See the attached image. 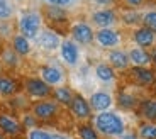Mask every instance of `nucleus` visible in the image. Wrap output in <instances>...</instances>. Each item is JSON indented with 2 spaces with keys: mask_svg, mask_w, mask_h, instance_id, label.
Instances as JSON below:
<instances>
[{
  "mask_svg": "<svg viewBox=\"0 0 156 139\" xmlns=\"http://www.w3.org/2000/svg\"><path fill=\"white\" fill-rule=\"evenodd\" d=\"M107 59H109V65L112 66L114 70H119V71H126V70L131 66V61H129V56H127V51L121 49V48L110 49L109 54H107Z\"/></svg>",
  "mask_w": 156,
  "mask_h": 139,
  "instance_id": "15",
  "label": "nucleus"
},
{
  "mask_svg": "<svg viewBox=\"0 0 156 139\" xmlns=\"http://www.w3.org/2000/svg\"><path fill=\"white\" fill-rule=\"evenodd\" d=\"M34 41H36V44H37L41 49L48 51V53H55V51H58L59 46H61L63 37L56 31H53V29H46V27H43V31L39 32L37 37H36Z\"/></svg>",
  "mask_w": 156,
  "mask_h": 139,
  "instance_id": "7",
  "label": "nucleus"
},
{
  "mask_svg": "<svg viewBox=\"0 0 156 139\" xmlns=\"http://www.w3.org/2000/svg\"><path fill=\"white\" fill-rule=\"evenodd\" d=\"M129 61L133 66H148L151 63V54H149L148 49L139 46H133L131 49L127 51Z\"/></svg>",
  "mask_w": 156,
  "mask_h": 139,
  "instance_id": "16",
  "label": "nucleus"
},
{
  "mask_svg": "<svg viewBox=\"0 0 156 139\" xmlns=\"http://www.w3.org/2000/svg\"><path fill=\"white\" fill-rule=\"evenodd\" d=\"M139 139H156V122H144L137 129Z\"/></svg>",
  "mask_w": 156,
  "mask_h": 139,
  "instance_id": "27",
  "label": "nucleus"
},
{
  "mask_svg": "<svg viewBox=\"0 0 156 139\" xmlns=\"http://www.w3.org/2000/svg\"><path fill=\"white\" fill-rule=\"evenodd\" d=\"M94 127L102 136L119 137L126 131V122L117 112L105 110V112H97V116L94 117Z\"/></svg>",
  "mask_w": 156,
  "mask_h": 139,
  "instance_id": "1",
  "label": "nucleus"
},
{
  "mask_svg": "<svg viewBox=\"0 0 156 139\" xmlns=\"http://www.w3.org/2000/svg\"><path fill=\"white\" fill-rule=\"evenodd\" d=\"M39 78L43 81H46L49 87H61L66 80L65 77V71H63L59 66L56 65H46V66H41L39 70Z\"/></svg>",
  "mask_w": 156,
  "mask_h": 139,
  "instance_id": "8",
  "label": "nucleus"
},
{
  "mask_svg": "<svg viewBox=\"0 0 156 139\" xmlns=\"http://www.w3.org/2000/svg\"><path fill=\"white\" fill-rule=\"evenodd\" d=\"M117 104H119L121 109H124V110H133V109L137 107L136 97H134L133 93H129V92H121L119 93V97H117Z\"/></svg>",
  "mask_w": 156,
  "mask_h": 139,
  "instance_id": "25",
  "label": "nucleus"
},
{
  "mask_svg": "<svg viewBox=\"0 0 156 139\" xmlns=\"http://www.w3.org/2000/svg\"><path fill=\"white\" fill-rule=\"evenodd\" d=\"M0 139H5V136H4V132L0 131Z\"/></svg>",
  "mask_w": 156,
  "mask_h": 139,
  "instance_id": "39",
  "label": "nucleus"
},
{
  "mask_svg": "<svg viewBox=\"0 0 156 139\" xmlns=\"http://www.w3.org/2000/svg\"><path fill=\"white\" fill-rule=\"evenodd\" d=\"M117 0H90V4H94L97 9H112L115 7Z\"/></svg>",
  "mask_w": 156,
  "mask_h": 139,
  "instance_id": "34",
  "label": "nucleus"
},
{
  "mask_svg": "<svg viewBox=\"0 0 156 139\" xmlns=\"http://www.w3.org/2000/svg\"><path fill=\"white\" fill-rule=\"evenodd\" d=\"M141 26L151 29L153 32H156V5L154 7H146L141 12Z\"/></svg>",
  "mask_w": 156,
  "mask_h": 139,
  "instance_id": "22",
  "label": "nucleus"
},
{
  "mask_svg": "<svg viewBox=\"0 0 156 139\" xmlns=\"http://www.w3.org/2000/svg\"><path fill=\"white\" fill-rule=\"evenodd\" d=\"M94 43L102 49H115L121 48L122 44V34L117 31L115 27H105V29H97L95 31V39Z\"/></svg>",
  "mask_w": 156,
  "mask_h": 139,
  "instance_id": "4",
  "label": "nucleus"
},
{
  "mask_svg": "<svg viewBox=\"0 0 156 139\" xmlns=\"http://www.w3.org/2000/svg\"><path fill=\"white\" fill-rule=\"evenodd\" d=\"M119 139H139V136H137L136 132H133V131H124L121 136H119Z\"/></svg>",
  "mask_w": 156,
  "mask_h": 139,
  "instance_id": "36",
  "label": "nucleus"
},
{
  "mask_svg": "<svg viewBox=\"0 0 156 139\" xmlns=\"http://www.w3.org/2000/svg\"><path fill=\"white\" fill-rule=\"evenodd\" d=\"M19 58L20 56L14 51V48H7V49H4V53H2V59H4V63L9 66H17Z\"/></svg>",
  "mask_w": 156,
  "mask_h": 139,
  "instance_id": "30",
  "label": "nucleus"
},
{
  "mask_svg": "<svg viewBox=\"0 0 156 139\" xmlns=\"http://www.w3.org/2000/svg\"><path fill=\"white\" fill-rule=\"evenodd\" d=\"M70 32H71V39L75 43H78L80 46L94 44V39H95L94 26L90 22H87V20H75L70 27Z\"/></svg>",
  "mask_w": 156,
  "mask_h": 139,
  "instance_id": "5",
  "label": "nucleus"
},
{
  "mask_svg": "<svg viewBox=\"0 0 156 139\" xmlns=\"http://www.w3.org/2000/svg\"><path fill=\"white\" fill-rule=\"evenodd\" d=\"M17 92V83L9 77H0V95L10 97Z\"/></svg>",
  "mask_w": 156,
  "mask_h": 139,
  "instance_id": "26",
  "label": "nucleus"
},
{
  "mask_svg": "<svg viewBox=\"0 0 156 139\" xmlns=\"http://www.w3.org/2000/svg\"><path fill=\"white\" fill-rule=\"evenodd\" d=\"M149 54H151V63H153V65H156V46H154V48H151Z\"/></svg>",
  "mask_w": 156,
  "mask_h": 139,
  "instance_id": "38",
  "label": "nucleus"
},
{
  "mask_svg": "<svg viewBox=\"0 0 156 139\" xmlns=\"http://www.w3.org/2000/svg\"><path fill=\"white\" fill-rule=\"evenodd\" d=\"M90 24L97 29H105V27H115L121 22L119 12L115 9H95L90 12Z\"/></svg>",
  "mask_w": 156,
  "mask_h": 139,
  "instance_id": "3",
  "label": "nucleus"
},
{
  "mask_svg": "<svg viewBox=\"0 0 156 139\" xmlns=\"http://www.w3.org/2000/svg\"><path fill=\"white\" fill-rule=\"evenodd\" d=\"M70 112L73 114L75 119L78 120H87L90 119V116H92V107H90V102L87 100L83 95H78V93H75L73 95V100L70 102Z\"/></svg>",
  "mask_w": 156,
  "mask_h": 139,
  "instance_id": "11",
  "label": "nucleus"
},
{
  "mask_svg": "<svg viewBox=\"0 0 156 139\" xmlns=\"http://www.w3.org/2000/svg\"><path fill=\"white\" fill-rule=\"evenodd\" d=\"M119 19L126 26H141V10L139 9H124V10L119 12Z\"/></svg>",
  "mask_w": 156,
  "mask_h": 139,
  "instance_id": "20",
  "label": "nucleus"
},
{
  "mask_svg": "<svg viewBox=\"0 0 156 139\" xmlns=\"http://www.w3.org/2000/svg\"><path fill=\"white\" fill-rule=\"evenodd\" d=\"M16 17V7L12 0H0V22H9Z\"/></svg>",
  "mask_w": 156,
  "mask_h": 139,
  "instance_id": "23",
  "label": "nucleus"
},
{
  "mask_svg": "<svg viewBox=\"0 0 156 139\" xmlns=\"http://www.w3.org/2000/svg\"><path fill=\"white\" fill-rule=\"evenodd\" d=\"M90 107L95 112H105L110 110L114 105V97L109 90H95L92 95H90Z\"/></svg>",
  "mask_w": 156,
  "mask_h": 139,
  "instance_id": "10",
  "label": "nucleus"
},
{
  "mask_svg": "<svg viewBox=\"0 0 156 139\" xmlns=\"http://www.w3.org/2000/svg\"><path fill=\"white\" fill-rule=\"evenodd\" d=\"M78 136H80V139H100L97 129H95L94 126H80Z\"/></svg>",
  "mask_w": 156,
  "mask_h": 139,
  "instance_id": "31",
  "label": "nucleus"
},
{
  "mask_svg": "<svg viewBox=\"0 0 156 139\" xmlns=\"http://www.w3.org/2000/svg\"><path fill=\"white\" fill-rule=\"evenodd\" d=\"M46 16L53 20H66L68 10L59 7H53V5H46Z\"/></svg>",
  "mask_w": 156,
  "mask_h": 139,
  "instance_id": "29",
  "label": "nucleus"
},
{
  "mask_svg": "<svg viewBox=\"0 0 156 139\" xmlns=\"http://www.w3.org/2000/svg\"><path fill=\"white\" fill-rule=\"evenodd\" d=\"M46 5H53V7H59L65 10H73L82 4V0H43Z\"/></svg>",
  "mask_w": 156,
  "mask_h": 139,
  "instance_id": "28",
  "label": "nucleus"
},
{
  "mask_svg": "<svg viewBox=\"0 0 156 139\" xmlns=\"http://www.w3.org/2000/svg\"><path fill=\"white\" fill-rule=\"evenodd\" d=\"M137 109L148 122H156V98H146L137 105Z\"/></svg>",
  "mask_w": 156,
  "mask_h": 139,
  "instance_id": "21",
  "label": "nucleus"
},
{
  "mask_svg": "<svg viewBox=\"0 0 156 139\" xmlns=\"http://www.w3.org/2000/svg\"><path fill=\"white\" fill-rule=\"evenodd\" d=\"M0 131L4 134L16 136L20 132V122L16 117L7 116V114H0Z\"/></svg>",
  "mask_w": 156,
  "mask_h": 139,
  "instance_id": "19",
  "label": "nucleus"
},
{
  "mask_svg": "<svg viewBox=\"0 0 156 139\" xmlns=\"http://www.w3.org/2000/svg\"><path fill=\"white\" fill-rule=\"evenodd\" d=\"M133 43L139 48H144V49H149V48L156 46V32H153L151 29L144 26H139L133 31Z\"/></svg>",
  "mask_w": 156,
  "mask_h": 139,
  "instance_id": "13",
  "label": "nucleus"
},
{
  "mask_svg": "<svg viewBox=\"0 0 156 139\" xmlns=\"http://www.w3.org/2000/svg\"><path fill=\"white\" fill-rule=\"evenodd\" d=\"M51 139H71V137H70V136H66V134H59V132H55Z\"/></svg>",
  "mask_w": 156,
  "mask_h": 139,
  "instance_id": "37",
  "label": "nucleus"
},
{
  "mask_svg": "<svg viewBox=\"0 0 156 139\" xmlns=\"http://www.w3.org/2000/svg\"><path fill=\"white\" fill-rule=\"evenodd\" d=\"M22 124L26 126V127H29V129L36 127V117H34V114H32V116H24Z\"/></svg>",
  "mask_w": 156,
  "mask_h": 139,
  "instance_id": "35",
  "label": "nucleus"
},
{
  "mask_svg": "<svg viewBox=\"0 0 156 139\" xmlns=\"http://www.w3.org/2000/svg\"><path fill=\"white\" fill-rule=\"evenodd\" d=\"M95 77L104 85H114L115 83V71L109 63H97L95 65Z\"/></svg>",
  "mask_w": 156,
  "mask_h": 139,
  "instance_id": "17",
  "label": "nucleus"
},
{
  "mask_svg": "<svg viewBox=\"0 0 156 139\" xmlns=\"http://www.w3.org/2000/svg\"><path fill=\"white\" fill-rule=\"evenodd\" d=\"M12 41V48H14V51H16L19 56H27V54H31V49H32V44H31V39H27L26 36L22 34H14L10 37Z\"/></svg>",
  "mask_w": 156,
  "mask_h": 139,
  "instance_id": "18",
  "label": "nucleus"
},
{
  "mask_svg": "<svg viewBox=\"0 0 156 139\" xmlns=\"http://www.w3.org/2000/svg\"><path fill=\"white\" fill-rule=\"evenodd\" d=\"M53 95H55V100L58 102V104H63V105H70V102L73 100V95L75 93L71 92L68 87H56L55 90H53Z\"/></svg>",
  "mask_w": 156,
  "mask_h": 139,
  "instance_id": "24",
  "label": "nucleus"
},
{
  "mask_svg": "<svg viewBox=\"0 0 156 139\" xmlns=\"http://www.w3.org/2000/svg\"><path fill=\"white\" fill-rule=\"evenodd\" d=\"M53 132L46 131V129H39V127H32L27 132V139H51Z\"/></svg>",
  "mask_w": 156,
  "mask_h": 139,
  "instance_id": "32",
  "label": "nucleus"
},
{
  "mask_svg": "<svg viewBox=\"0 0 156 139\" xmlns=\"http://www.w3.org/2000/svg\"><path fill=\"white\" fill-rule=\"evenodd\" d=\"M59 110V105L56 100H48V98H43V100H37L34 105H32V114H34L36 119L41 120H49L51 117H55Z\"/></svg>",
  "mask_w": 156,
  "mask_h": 139,
  "instance_id": "9",
  "label": "nucleus"
},
{
  "mask_svg": "<svg viewBox=\"0 0 156 139\" xmlns=\"http://www.w3.org/2000/svg\"><path fill=\"white\" fill-rule=\"evenodd\" d=\"M24 87H26L27 95L32 97V98H37V100L48 98L51 95V87L48 85L46 81L41 80V78H27Z\"/></svg>",
  "mask_w": 156,
  "mask_h": 139,
  "instance_id": "12",
  "label": "nucleus"
},
{
  "mask_svg": "<svg viewBox=\"0 0 156 139\" xmlns=\"http://www.w3.org/2000/svg\"><path fill=\"white\" fill-rule=\"evenodd\" d=\"M59 58L65 65L68 66H76L80 63V58H82V51H80V44L75 43L71 37H66L61 41V46H59Z\"/></svg>",
  "mask_w": 156,
  "mask_h": 139,
  "instance_id": "6",
  "label": "nucleus"
},
{
  "mask_svg": "<svg viewBox=\"0 0 156 139\" xmlns=\"http://www.w3.org/2000/svg\"><path fill=\"white\" fill-rule=\"evenodd\" d=\"M121 2L126 9H143L148 4V0H121Z\"/></svg>",
  "mask_w": 156,
  "mask_h": 139,
  "instance_id": "33",
  "label": "nucleus"
},
{
  "mask_svg": "<svg viewBox=\"0 0 156 139\" xmlns=\"http://www.w3.org/2000/svg\"><path fill=\"white\" fill-rule=\"evenodd\" d=\"M131 77H133L134 83L139 87H149L156 81L154 71L146 68V66H133L131 68Z\"/></svg>",
  "mask_w": 156,
  "mask_h": 139,
  "instance_id": "14",
  "label": "nucleus"
},
{
  "mask_svg": "<svg viewBox=\"0 0 156 139\" xmlns=\"http://www.w3.org/2000/svg\"><path fill=\"white\" fill-rule=\"evenodd\" d=\"M43 31V14L37 9H29L19 14L17 17V32L34 41Z\"/></svg>",
  "mask_w": 156,
  "mask_h": 139,
  "instance_id": "2",
  "label": "nucleus"
}]
</instances>
